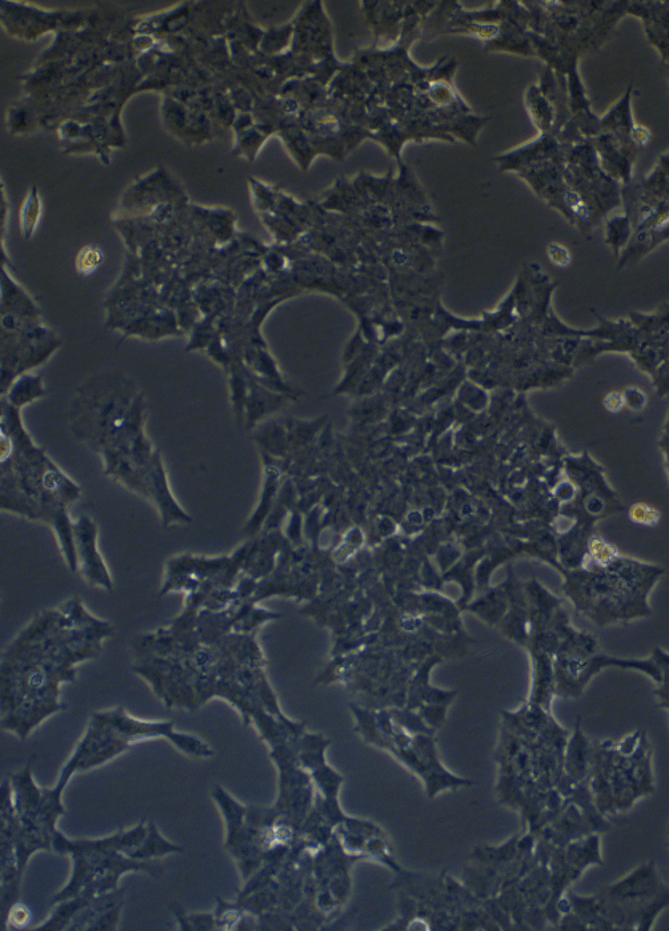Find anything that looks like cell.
Returning a JSON list of instances; mask_svg holds the SVG:
<instances>
[{
	"mask_svg": "<svg viewBox=\"0 0 669 931\" xmlns=\"http://www.w3.org/2000/svg\"><path fill=\"white\" fill-rule=\"evenodd\" d=\"M76 573L91 587L114 591L110 568L99 549L98 524L88 515L74 520Z\"/></svg>",
	"mask_w": 669,
	"mask_h": 931,
	"instance_id": "5b68a950",
	"label": "cell"
},
{
	"mask_svg": "<svg viewBox=\"0 0 669 931\" xmlns=\"http://www.w3.org/2000/svg\"><path fill=\"white\" fill-rule=\"evenodd\" d=\"M246 913V910H244L243 906L240 905L238 901L228 902L219 900L214 912L216 929H238L240 921H242V918Z\"/></svg>",
	"mask_w": 669,
	"mask_h": 931,
	"instance_id": "9a60e30c",
	"label": "cell"
},
{
	"mask_svg": "<svg viewBox=\"0 0 669 931\" xmlns=\"http://www.w3.org/2000/svg\"><path fill=\"white\" fill-rule=\"evenodd\" d=\"M248 379L250 383H248V393L246 403H244L243 428L246 431H254L267 416L282 407L283 399L278 393L271 391V388L264 387L250 376Z\"/></svg>",
	"mask_w": 669,
	"mask_h": 931,
	"instance_id": "ba28073f",
	"label": "cell"
},
{
	"mask_svg": "<svg viewBox=\"0 0 669 931\" xmlns=\"http://www.w3.org/2000/svg\"><path fill=\"white\" fill-rule=\"evenodd\" d=\"M331 741L319 734L304 732L299 738L298 757L299 764L307 773L327 764L326 752Z\"/></svg>",
	"mask_w": 669,
	"mask_h": 931,
	"instance_id": "7c38bea8",
	"label": "cell"
},
{
	"mask_svg": "<svg viewBox=\"0 0 669 931\" xmlns=\"http://www.w3.org/2000/svg\"><path fill=\"white\" fill-rule=\"evenodd\" d=\"M183 848L180 845L174 844V842L168 841L166 837L160 833L158 826L154 822L150 821L147 824V833L144 836L143 841L140 842L138 846L128 857L132 860L142 861V862H152L159 861L160 858L167 856H172V854L182 853Z\"/></svg>",
	"mask_w": 669,
	"mask_h": 931,
	"instance_id": "30bf717a",
	"label": "cell"
},
{
	"mask_svg": "<svg viewBox=\"0 0 669 931\" xmlns=\"http://www.w3.org/2000/svg\"><path fill=\"white\" fill-rule=\"evenodd\" d=\"M96 713L131 745L135 742L163 738V740L170 741L172 746L188 757L210 758L214 756V749L210 748L206 741L194 734L178 732L172 721L140 720V718L132 717L123 708L102 710Z\"/></svg>",
	"mask_w": 669,
	"mask_h": 931,
	"instance_id": "3957f363",
	"label": "cell"
},
{
	"mask_svg": "<svg viewBox=\"0 0 669 931\" xmlns=\"http://www.w3.org/2000/svg\"><path fill=\"white\" fill-rule=\"evenodd\" d=\"M420 716L432 730L440 728L446 720L447 705L427 704L419 708Z\"/></svg>",
	"mask_w": 669,
	"mask_h": 931,
	"instance_id": "ac0fdd59",
	"label": "cell"
},
{
	"mask_svg": "<svg viewBox=\"0 0 669 931\" xmlns=\"http://www.w3.org/2000/svg\"><path fill=\"white\" fill-rule=\"evenodd\" d=\"M140 397L138 387L123 373L102 372L88 377L76 388L72 399V435L98 453L118 447Z\"/></svg>",
	"mask_w": 669,
	"mask_h": 931,
	"instance_id": "6da1fadb",
	"label": "cell"
},
{
	"mask_svg": "<svg viewBox=\"0 0 669 931\" xmlns=\"http://www.w3.org/2000/svg\"><path fill=\"white\" fill-rule=\"evenodd\" d=\"M146 481L147 501L158 511L164 528L192 523V517L180 507L171 491L166 468L158 451L146 467Z\"/></svg>",
	"mask_w": 669,
	"mask_h": 931,
	"instance_id": "8992f818",
	"label": "cell"
},
{
	"mask_svg": "<svg viewBox=\"0 0 669 931\" xmlns=\"http://www.w3.org/2000/svg\"><path fill=\"white\" fill-rule=\"evenodd\" d=\"M123 909L124 901L112 906V908L106 910V912H103L100 914V916L96 917L95 920L92 921L90 925H88L87 930L104 931L118 929L120 918H122Z\"/></svg>",
	"mask_w": 669,
	"mask_h": 931,
	"instance_id": "e0dca14e",
	"label": "cell"
},
{
	"mask_svg": "<svg viewBox=\"0 0 669 931\" xmlns=\"http://www.w3.org/2000/svg\"><path fill=\"white\" fill-rule=\"evenodd\" d=\"M240 576L231 556L176 555L167 560L160 595L184 592L200 596L215 588L235 587Z\"/></svg>",
	"mask_w": 669,
	"mask_h": 931,
	"instance_id": "7a4b0ae2",
	"label": "cell"
},
{
	"mask_svg": "<svg viewBox=\"0 0 669 931\" xmlns=\"http://www.w3.org/2000/svg\"><path fill=\"white\" fill-rule=\"evenodd\" d=\"M100 262H102V254L96 248H86L79 256L78 270L82 271L83 274H90V272L96 270Z\"/></svg>",
	"mask_w": 669,
	"mask_h": 931,
	"instance_id": "ffe728a7",
	"label": "cell"
},
{
	"mask_svg": "<svg viewBox=\"0 0 669 931\" xmlns=\"http://www.w3.org/2000/svg\"><path fill=\"white\" fill-rule=\"evenodd\" d=\"M130 746V742L116 733L98 713L92 714L82 738L60 770L56 784L66 788L75 773L98 768L119 754L127 752Z\"/></svg>",
	"mask_w": 669,
	"mask_h": 931,
	"instance_id": "277c9868",
	"label": "cell"
},
{
	"mask_svg": "<svg viewBox=\"0 0 669 931\" xmlns=\"http://www.w3.org/2000/svg\"><path fill=\"white\" fill-rule=\"evenodd\" d=\"M170 910L174 914L176 924H178L180 930H218L216 929L214 912L187 913L175 902L170 905Z\"/></svg>",
	"mask_w": 669,
	"mask_h": 931,
	"instance_id": "5bb4252c",
	"label": "cell"
},
{
	"mask_svg": "<svg viewBox=\"0 0 669 931\" xmlns=\"http://www.w3.org/2000/svg\"><path fill=\"white\" fill-rule=\"evenodd\" d=\"M622 405L623 400L622 397L618 395V393H612V395L608 396L606 399V407L610 408L611 411H619V409L622 408Z\"/></svg>",
	"mask_w": 669,
	"mask_h": 931,
	"instance_id": "44dd1931",
	"label": "cell"
},
{
	"mask_svg": "<svg viewBox=\"0 0 669 931\" xmlns=\"http://www.w3.org/2000/svg\"><path fill=\"white\" fill-rule=\"evenodd\" d=\"M30 918H31L30 910H28L26 906H23L22 904H19L18 902V904H15L14 906H12V908L10 909V912H8L6 920L3 921V928H4V925H7V924H10L11 928H15V929L23 928V926H26L28 924V921H30Z\"/></svg>",
	"mask_w": 669,
	"mask_h": 931,
	"instance_id": "d6986e66",
	"label": "cell"
},
{
	"mask_svg": "<svg viewBox=\"0 0 669 931\" xmlns=\"http://www.w3.org/2000/svg\"><path fill=\"white\" fill-rule=\"evenodd\" d=\"M262 457V488H260L258 504H256L254 512L251 513L246 524H244L243 533L246 535V539L258 536L259 533L263 531L264 523H266L268 516H270L280 492L279 468L276 467L274 461L271 460V456L262 453Z\"/></svg>",
	"mask_w": 669,
	"mask_h": 931,
	"instance_id": "52a82bcc",
	"label": "cell"
},
{
	"mask_svg": "<svg viewBox=\"0 0 669 931\" xmlns=\"http://www.w3.org/2000/svg\"><path fill=\"white\" fill-rule=\"evenodd\" d=\"M310 776L319 790L320 797L326 798V800H338L344 782L342 774L336 772L330 765L324 764L312 770Z\"/></svg>",
	"mask_w": 669,
	"mask_h": 931,
	"instance_id": "4fadbf2b",
	"label": "cell"
},
{
	"mask_svg": "<svg viewBox=\"0 0 669 931\" xmlns=\"http://www.w3.org/2000/svg\"><path fill=\"white\" fill-rule=\"evenodd\" d=\"M46 395L43 377L28 371L20 373L11 381L6 391L3 392L2 399L6 400L11 407L22 409L36 400L43 399Z\"/></svg>",
	"mask_w": 669,
	"mask_h": 931,
	"instance_id": "9c48e42d",
	"label": "cell"
},
{
	"mask_svg": "<svg viewBox=\"0 0 669 931\" xmlns=\"http://www.w3.org/2000/svg\"><path fill=\"white\" fill-rule=\"evenodd\" d=\"M94 898V894L88 892L87 889H83L82 892L76 894L74 897L68 898V900L56 902L55 908L52 910L47 920L44 921L43 924L36 926L34 930H68L74 918L78 916Z\"/></svg>",
	"mask_w": 669,
	"mask_h": 931,
	"instance_id": "8fae6325",
	"label": "cell"
},
{
	"mask_svg": "<svg viewBox=\"0 0 669 931\" xmlns=\"http://www.w3.org/2000/svg\"><path fill=\"white\" fill-rule=\"evenodd\" d=\"M390 713L395 725L406 730L411 736H420V734H430L432 736V732H434L423 720V717L420 716V713H415L412 708L395 709L391 710Z\"/></svg>",
	"mask_w": 669,
	"mask_h": 931,
	"instance_id": "2e32d148",
	"label": "cell"
}]
</instances>
